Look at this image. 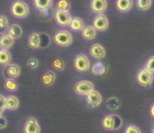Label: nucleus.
<instances>
[{"label": "nucleus", "instance_id": "10", "mask_svg": "<svg viewBox=\"0 0 154 133\" xmlns=\"http://www.w3.org/2000/svg\"><path fill=\"white\" fill-rule=\"evenodd\" d=\"M101 101H103L101 95H100V92L95 90V89L87 95V104H88V107L97 108L98 106H100Z\"/></svg>", "mask_w": 154, "mask_h": 133}, {"label": "nucleus", "instance_id": "5", "mask_svg": "<svg viewBox=\"0 0 154 133\" xmlns=\"http://www.w3.org/2000/svg\"><path fill=\"white\" fill-rule=\"evenodd\" d=\"M74 66L76 68V71H80V73H85V71L90 69V62L86 55L79 54L75 57Z\"/></svg>", "mask_w": 154, "mask_h": 133}, {"label": "nucleus", "instance_id": "27", "mask_svg": "<svg viewBox=\"0 0 154 133\" xmlns=\"http://www.w3.org/2000/svg\"><path fill=\"white\" fill-rule=\"evenodd\" d=\"M9 20H8V18H7L6 16H3V14H1L0 16V33H5L8 31V29H9Z\"/></svg>", "mask_w": 154, "mask_h": 133}, {"label": "nucleus", "instance_id": "3", "mask_svg": "<svg viewBox=\"0 0 154 133\" xmlns=\"http://www.w3.org/2000/svg\"><path fill=\"white\" fill-rule=\"evenodd\" d=\"M10 10H11L12 16H14L16 18H19V19H23L29 14V7L24 1H21V0H16L11 5V9Z\"/></svg>", "mask_w": 154, "mask_h": 133}, {"label": "nucleus", "instance_id": "8", "mask_svg": "<svg viewBox=\"0 0 154 133\" xmlns=\"http://www.w3.org/2000/svg\"><path fill=\"white\" fill-rule=\"evenodd\" d=\"M93 26H95V29L97 31H107L108 28H109V21H108V18H107L103 13H99L97 14V17L94 19L93 21Z\"/></svg>", "mask_w": 154, "mask_h": 133}, {"label": "nucleus", "instance_id": "29", "mask_svg": "<svg viewBox=\"0 0 154 133\" xmlns=\"http://www.w3.org/2000/svg\"><path fill=\"white\" fill-rule=\"evenodd\" d=\"M53 67L57 71H63L65 68V63L62 59H56L53 61Z\"/></svg>", "mask_w": 154, "mask_h": 133}, {"label": "nucleus", "instance_id": "16", "mask_svg": "<svg viewBox=\"0 0 154 133\" xmlns=\"http://www.w3.org/2000/svg\"><path fill=\"white\" fill-rule=\"evenodd\" d=\"M13 44H14V39L10 34L6 33L0 36V49L9 50L12 47Z\"/></svg>", "mask_w": 154, "mask_h": 133}, {"label": "nucleus", "instance_id": "4", "mask_svg": "<svg viewBox=\"0 0 154 133\" xmlns=\"http://www.w3.org/2000/svg\"><path fill=\"white\" fill-rule=\"evenodd\" d=\"M54 42L60 46H69L73 42V36L68 31H58L54 35Z\"/></svg>", "mask_w": 154, "mask_h": 133}, {"label": "nucleus", "instance_id": "1", "mask_svg": "<svg viewBox=\"0 0 154 133\" xmlns=\"http://www.w3.org/2000/svg\"><path fill=\"white\" fill-rule=\"evenodd\" d=\"M51 43V38L46 33H31L28 40V44L31 49H44L50 45Z\"/></svg>", "mask_w": 154, "mask_h": 133}, {"label": "nucleus", "instance_id": "17", "mask_svg": "<svg viewBox=\"0 0 154 133\" xmlns=\"http://www.w3.org/2000/svg\"><path fill=\"white\" fill-rule=\"evenodd\" d=\"M82 35L85 40H94L97 35V30L94 26H87L82 30Z\"/></svg>", "mask_w": 154, "mask_h": 133}, {"label": "nucleus", "instance_id": "9", "mask_svg": "<svg viewBox=\"0 0 154 133\" xmlns=\"http://www.w3.org/2000/svg\"><path fill=\"white\" fill-rule=\"evenodd\" d=\"M137 78H138L139 84L146 87V86H150V85L153 83L154 77H153V73L148 71L146 68H143V69H141V71L138 73Z\"/></svg>", "mask_w": 154, "mask_h": 133}, {"label": "nucleus", "instance_id": "35", "mask_svg": "<svg viewBox=\"0 0 154 133\" xmlns=\"http://www.w3.org/2000/svg\"><path fill=\"white\" fill-rule=\"evenodd\" d=\"M0 109L1 110L6 109V97L2 95H0Z\"/></svg>", "mask_w": 154, "mask_h": 133}, {"label": "nucleus", "instance_id": "34", "mask_svg": "<svg viewBox=\"0 0 154 133\" xmlns=\"http://www.w3.org/2000/svg\"><path fill=\"white\" fill-rule=\"evenodd\" d=\"M7 124H8L7 118L3 117V116H0V129H5V128H7Z\"/></svg>", "mask_w": 154, "mask_h": 133}, {"label": "nucleus", "instance_id": "15", "mask_svg": "<svg viewBox=\"0 0 154 133\" xmlns=\"http://www.w3.org/2000/svg\"><path fill=\"white\" fill-rule=\"evenodd\" d=\"M133 7V0H116V8L120 12H128Z\"/></svg>", "mask_w": 154, "mask_h": 133}, {"label": "nucleus", "instance_id": "12", "mask_svg": "<svg viewBox=\"0 0 154 133\" xmlns=\"http://www.w3.org/2000/svg\"><path fill=\"white\" fill-rule=\"evenodd\" d=\"M24 133H41V128L35 118H29L24 124Z\"/></svg>", "mask_w": 154, "mask_h": 133}, {"label": "nucleus", "instance_id": "37", "mask_svg": "<svg viewBox=\"0 0 154 133\" xmlns=\"http://www.w3.org/2000/svg\"><path fill=\"white\" fill-rule=\"evenodd\" d=\"M2 112H3V110H1V109H0V116H2Z\"/></svg>", "mask_w": 154, "mask_h": 133}, {"label": "nucleus", "instance_id": "38", "mask_svg": "<svg viewBox=\"0 0 154 133\" xmlns=\"http://www.w3.org/2000/svg\"><path fill=\"white\" fill-rule=\"evenodd\" d=\"M153 133H154V128H153Z\"/></svg>", "mask_w": 154, "mask_h": 133}, {"label": "nucleus", "instance_id": "24", "mask_svg": "<svg viewBox=\"0 0 154 133\" xmlns=\"http://www.w3.org/2000/svg\"><path fill=\"white\" fill-rule=\"evenodd\" d=\"M55 78H56V76H55L54 71H48V73H45V74L42 76L41 80H42V83L44 85H46V86H51V85L54 84Z\"/></svg>", "mask_w": 154, "mask_h": 133}, {"label": "nucleus", "instance_id": "7", "mask_svg": "<svg viewBox=\"0 0 154 133\" xmlns=\"http://www.w3.org/2000/svg\"><path fill=\"white\" fill-rule=\"evenodd\" d=\"M75 92L80 96H87L90 91H93L95 89L94 84L91 81L88 80H80L75 85Z\"/></svg>", "mask_w": 154, "mask_h": 133}, {"label": "nucleus", "instance_id": "18", "mask_svg": "<svg viewBox=\"0 0 154 133\" xmlns=\"http://www.w3.org/2000/svg\"><path fill=\"white\" fill-rule=\"evenodd\" d=\"M53 5V0H34V6L41 12H46Z\"/></svg>", "mask_w": 154, "mask_h": 133}, {"label": "nucleus", "instance_id": "20", "mask_svg": "<svg viewBox=\"0 0 154 133\" xmlns=\"http://www.w3.org/2000/svg\"><path fill=\"white\" fill-rule=\"evenodd\" d=\"M8 34H10V35L12 36L13 39L17 40L19 39V38H21V35H22V28L19 26V24H17V23H14V24H10L9 29H8Z\"/></svg>", "mask_w": 154, "mask_h": 133}, {"label": "nucleus", "instance_id": "11", "mask_svg": "<svg viewBox=\"0 0 154 133\" xmlns=\"http://www.w3.org/2000/svg\"><path fill=\"white\" fill-rule=\"evenodd\" d=\"M5 75L7 76V78H11V79H17L21 74V68L18 64H8L5 67L3 71Z\"/></svg>", "mask_w": 154, "mask_h": 133}, {"label": "nucleus", "instance_id": "23", "mask_svg": "<svg viewBox=\"0 0 154 133\" xmlns=\"http://www.w3.org/2000/svg\"><path fill=\"white\" fill-rule=\"evenodd\" d=\"M11 61V54L8 50L0 49V65L6 66Z\"/></svg>", "mask_w": 154, "mask_h": 133}, {"label": "nucleus", "instance_id": "13", "mask_svg": "<svg viewBox=\"0 0 154 133\" xmlns=\"http://www.w3.org/2000/svg\"><path fill=\"white\" fill-rule=\"evenodd\" d=\"M108 2L107 0H91L90 1V9L95 13H103L107 10Z\"/></svg>", "mask_w": 154, "mask_h": 133}, {"label": "nucleus", "instance_id": "32", "mask_svg": "<svg viewBox=\"0 0 154 133\" xmlns=\"http://www.w3.org/2000/svg\"><path fill=\"white\" fill-rule=\"evenodd\" d=\"M28 66H29L30 68H32V69H35V68L38 67V65H40V62H38L36 59H30L29 61H28Z\"/></svg>", "mask_w": 154, "mask_h": 133}, {"label": "nucleus", "instance_id": "31", "mask_svg": "<svg viewBox=\"0 0 154 133\" xmlns=\"http://www.w3.org/2000/svg\"><path fill=\"white\" fill-rule=\"evenodd\" d=\"M145 68L154 74V56H151V57L148 59V62L145 64Z\"/></svg>", "mask_w": 154, "mask_h": 133}, {"label": "nucleus", "instance_id": "22", "mask_svg": "<svg viewBox=\"0 0 154 133\" xmlns=\"http://www.w3.org/2000/svg\"><path fill=\"white\" fill-rule=\"evenodd\" d=\"M107 68H106V65L101 62H98V63H95L91 67V73L94 75H97V76H101L106 73Z\"/></svg>", "mask_w": 154, "mask_h": 133}, {"label": "nucleus", "instance_id": "14", "mask_svg": "<svg viewBox=\"0 0 154 133\" xmlns=\"http://www.w3.org/2000/svg\"><path fill=\"white\" fill-rule=\"evenodd\" d=\"M90 55L96 59H103L106 57V50L101 44L96 43L90 47Z\"/></svg>", "mask_w": 154, "mask_h": 133}, {"label": "nucleus", "instance_id": "19", "mask_svg": "<svg viewBox=\"0 0 154 133\" xmlns=\"http://www.w3.org/2000/svg\"><path fill=\"white\" fill-rule=\"evenodd\" d=\"M19 99L16 96H8L6 97V109L7 110L13 111L19 108Z\"/></svg>", "mask_w": 154, "mask_h": 133}, {"label": "nucleus", "instance_id": "26", "mask_svg": "<svg viewBox=\"0 0 154 133\" xmlns=\"http://www.w3.org/2000/svg\"><path fill=\"white\" fill-rule=\"evenodd\" d=\"M5 88L8 91H16L18 89V83L14 79L7 78L6 81H5Z\"/></svg>", "mask_w": 154, "mask_h": 133}, {"label": "nucleus", "instance_id": "36", "mask_svg": "<svg viewBox=\"0 0 154 133\" xmlns=\"http://www.w3.org/2000/svg\"><path fill=\"white\" fill-rule=\"evenodd\" d=\"M151 116L154 118V104L151 107Z\"/></svg>", "mask_w": 154, "mask_h": 133}, {"label": "nucleus", "instance_id": "6", "mask_svg": "<svg viewBox=\"0 0 154 133\" xmlns=\"http://www.w3.org/2000/svg\"><path fill=\"white\" fill-rule=\"evenodd\" d=\"M55 20L56 22L62 26H68L72 21V16L69 10H61L57 9L55 11Z\"/></svg>", "mask_w": 154, "mask_h": 133}, {"label": "nucleus", "instance_id": "33", "mask_svg": "<svg viewBox=\"0 0 154 133\" xmlns=\"http://www.w3.org/2000/svg\"><path fill=\"white\" fill-rule=\"evenodd\" d=\"M125 133H142L141 130L135 125H129L125 130Z\"/></svg>", "mask_w": 154, "mask_h": 133}, {"label": "nucleus", "instance_id": "30", "mask_svg": "<svg viewBox=\"0 0 154 133\" xmlns=\"http://www.w3.org/2000/svg\"><path fill=\"white\" fill-rule=\"evenodd\" d=\"M69 8H71V2L68 0H60L57 2V9L69 10Z\"/></svg>", "mask_w": 154, "mask_h": 133}, {"label": "nucleus", "instance_id": "2", "mask_svg": "<svg viewBox=\"0 0 154 133\" xmlns=\"http://www.w3.org/2000/svg\"><path fill=\"white\" fill-rule=\"evenodd\" d=\"M122 125V119L118 114H109L106 116L103 120V127L105 130L115 131L120 129Z\"/></svg>", "mask_w": 154, "mask_h": 133}, {"label": "nucleus", "instance_id": "21", "mask_svg": "<svg viewBox=\"0 0 154 133\" xmlns=\"http://www.w3.org/2000/svg\"><path fill=\"white\" fill-rule=\"evenodd\" d=\"M69 26H71V29L73 31H82L85 28V23H84L83 19H80L78 17H75V18H72Z\"/></svg>", "mask_w": 154, "mask_h": 133}, {"label": "nucleus", "instance_id": "28", "mask_svg": "<svg viewBox=\"0 0 154 133\" xmlns=\"http://www.w3.org/2000/svg\"><path fill=\"white\" fill-rule=\"evenodd\" d=\"M137 6L142 11L149 10L152 6V0H137Z\"/></svg>", "mask_w": 154, "mask_h": 133}, {"label": "nucleus", "instance_id": "25", "mask_svg": "<svg viewBox=\"0 0 154 133\" xmlns=\"http://www.w3.org/2000/svg\"><path fill=\"white\" fill-rule=\"evenodd\" d=\"M120 104H121V102H120V100L117 97H111L107 100V108L109 110H112V111L117 110L120 107Z\"/></svg>", "mask_w": 154, "mask_h": 133}]
</instances>
